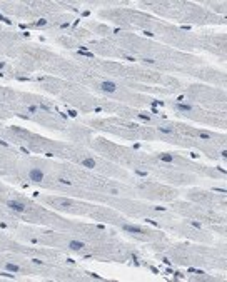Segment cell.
Returning a JSON list of instances; mask_svg holds the SVG:
<instances>
[{
  "label": "cell",
  "instance_id": "obj_1",
  "mask_svg": "<svg viewBox=\"0 0 227 282\" xmlns=\"http://www.w3.org/2000/svg\"><path fill=\"white\" fill-rule=\"evenodd\" d=\"M117 83L112 82V80H104V82L100 83V90L102 92H105V94H114V92H117Z\"/></svg>",
  "mask_w": 227,
  "mask_h": 282
},
{
  "label": "cell",
  "instance_id": "obj_2",
  "mask_svg": "<svg viewBox=\"0 0 227 282\" xmlns=\"http://www.w3.org/2000/svg\"><path fill=\"white\" fill-rule=\"evenodd\" d=\"M7 207L12 209V210H15V212H25L27 210V206H25L23 202H20V200H7Z\"/></svg>",
  "mask_w": 227,
  "mask_h": 282
},
{
  "label": "cell",
  "instance_id": "obj_3",
  "mask_svg": "<svg viewBox=\"0 0 227 282\" xmlns=\"http://www.w3.org/2000/svg\"><path fill=\"white\" fill-rule=\"evenodd\" d=\"M29 179L32 182H42L44 180V172L40 169H30L29 170Z\"/></svg>",
  "mask_w": 227,
  "mask_h": 282
},
{
  "label": "cell",
  "instance_id": "obj_4",
  "mask_svg": "<svg viewBox=\"0 0 227 282\" xmlns=\"http://www.w3.org/2000/svg\"><path fill=\"white\" fill-rule=\"evenodd\" d=\"M67 247H69L70 250H74V252H79V250H82V249H85V244L82 241H70L69 244H67Z\"/></svg>",
  "mask_w": 227,
  "mask_h": 282
},
{
  "label": "cell",
  "instance_id": "obj_5",
  "mask_svg": "<svg viewBox=\"0 0 227 282\" xmlns=\"http://www.w3.org/2000/svg\"><path fill=\"white\" fill-rule=\"evenodd\" d=\"M122 229L125 230V232H130V234H144V229L142 227H139V225H130V224H124Z\"/></svg>",
  "mask_w": 227,
  "mask_h": 282
},
{
  "label": "cell",
  "instance_id": "obj_6",
  "mask_svg": "<svg viewBox=\"0 0 227 282\" xmlns=\"http://www.w3.org/2000/svg\"><path fill=\"white\" fill-rule=\"evenodd\" d=\"M80 165L87 167V169H95V167H97V162H95V159H92V157H87V159L80 160Z\"/></svg>",
  "mask_w": 227,
  "mask_h": 282
},
{
  "label": "cell",
  "instance_id": "obj_7",
  "mask_svg": "<svg viewBox=\"0 0 227 282\" xmlns=\"http://www.w3.org/2000/svg\"><path fill=\"white\" fill-rule=\"evenodd\" d=\"M174 109H175V110H181V112H190L194 107L190 105V104H181V102H179V104H175V105H174Z\"/></svg>",
  "mask_w": 227,
  "mask_h": 282
},
{
  "label": "cell",
  "instance_id": "obj_8",
  "mask_svg": "<svg viewBox=\"0 0 227 282\" xmlns=\"http://www.w3.org/2000/svg\"><path fill=\"white\" fill-rule=\"evenodd\" d=\"M5 270H10V272H13V274H17V272H20V265L12 264V262H7V264H5Z\"/></svg>",
  "mask_w": 227,
  "mask_h": 282
},
{
  "label": "cell",
  "instance_id": "obj_9",
  "mask_svg": "<svg viewBox=\"0 0 227 282\" xmlns=\"http://www.w3.org/2000/svg\"><path fill=\"white\" fill-rule=\"evenodd\" d=\"M159 160L170 164V162H174V155H170V154H160V155H159Z\"/></svg>",
  "mask_w": 227,
  "mask_h": 282
},
{
  "label": "cell",
  "instance_id": "obj_10",
  "mask_svg": "<svg viewBox=\"0 0 227 282\" xmlns=\"http://www.w3.org/2000/svg\"><path fill=\"white\" fill-rule=\"evenodd\" d=\"M197 137L204 139V140H210V139H212V135H210L209 132H204V130H199V132H197Z\"/></svg>",
  "mask_w": 227,
  "mask_h": 282
},
{
  "label": "cell",
  "instance_id": "obj_11",
  "mask_svg": "<svg viewBox=\"0 0 227 282\" xmlns=\"http://www.w3.org/2000/svg\"><path fill=\"white\" fill-rule=\"evenodd\" d=\"M0 276L5 277V279H15V274L10 272V270H4V272H0Z\"/></svg>",
  "mask_w": 227,
  "mask_h": 282
},
{
  "label": "cell",
  "instance_id": "obj_12",
  "mask_svg": "<svg viewBox=\"0 0 227 282\" xmlns=\"http://www.w3.org/2000/svg\"><path fill=\"white\" fill-rule=\"evenodd\" d=\"M12 132H15V134L22 135V137H27V135H29V132H27V130H22V129H18V127H13V129H12Z\"/></svg>",
  "mask_w": 227,
  "mask_h": 282
},
{
  "label": "cell",
  "instance_id": "obj_13",
  "mask_svg": "<svg viewBox=\"0 0 227 282\" xmlns=\"http://www.w3.org/2000/svg\"><path fill=\"white\" fill-rule=\"evenodd\" d=\"M159 132H162V134H174V129H170V127H164V125H160V127H159Z\"/></svg>",
  "mask_w": 227,
  "mask_h": 282
},
{
  "label": "cell",
  "instance_id": "obj_14",
  "mask_svg": "<svg viewBox=\"0 0 227 282\" xmlns=\"http://www.w3.org/2000/svg\"><path fill=\"white\" fill-rule=\"evenodd\" d=\"M58 206H62V207H65V209H67V207L72 206V202H70V200H64V199H62V200H58Z\"/></svg>",
  "mask_w": 227,
  "mask_h": 282
},
{
  "label": "cell",
  "instance_id": "obj_15",
  "mask_svg": "<svg viewBox=\"0 0 227 282\" xmlns=\"http://www.w3.org/2000/svg\"><path fill=\"white\" fill-rule=\"evenodd\" d=\"M58 184H62V185H72V182H70L69 179H64V177H58Z\"/></svg>",
  "mask_w": 227,
  "mask_h": 282
},
{
  "label": "cell",
  "instance_id": "obj_16",
  "mask_svg": "<svg viewBox=\"0 0 227 282\" xmlns=\"http://www.w3.org/2000/svg\"><path fill=\"white\" fill-rule=\"evenodd\" d=\"M144 64H150V65H154V64H155V60H154V59H147V57H145V59H144Z\"/></svg>",
  "mask_w": 227,
  "mask_h": 282
},
{
  "label": "cell",
  "instance_id": "obj_17",
  "mask_svg": "<svg viewBox=\"0 0 227 282\" xmlns=\"http://www.w3.org/2000/svg\"><path fill=\"white\" fill-rule=\"evenodd\" d=\"M27 110H29V112H34V114H35V112H37V107H35V105H30Z\"/></svg>",
  "mask_w": 227,
  "mask_h": 282
},
{
  "label": "cell",
  "instance_id": "obj_18",
  "mask_svg": "<svg viewBox=\"0 0 227 282\" xmlns=\"http://www.w3.org/2000/svg\"><path fill=\"white\" fill-rule=\"evenodd\" d=\"M190 225H194V227H197V229H200V224H199V222H195V220H192V222H190Z\"/></svg>",
  "mask_w": 227,
  "mask_h": 282
},
{
  "label": "cell",
  "instance_id": "obj_19",
  "mask_svg": "<svg viewBox=\"0 0 227 282\" xmlns=\"http://www.w3.org/2000/svg\"><path fill=\"white\" fill-rule=\"evenodd\" d=\"M110 192H112V194H114V195H119V190H117V189H112Z\"/></svg>",
  "mask_w": 227,
  "mask_h": 282
},
{
  "label": "cell",
  "instance_id": "obj_20",
  "mask_svg": "<svg viewBox=\"0 0 227 282\" xmlns=\"http://www.w3.org/2000/svg\"><path fill=\"white\" fill-rule=\"evenodd\" d=\"M221 155H222V159H226V157H227V152H226V150H222Z\"/></svg>",
  "mask_w": 227,
  "mask_h": 282
},
{
  "label": "cell",
  "instance_id": "obj_21",
  "mask_svg": "<svg viewBox=\"0 0 227 282\" xmlns=\"http://www.w3.org/2000/svg\"><path fill=\"white\" fill-rule=\"evenodd\" d=\"M4 67H5V64H4V62H0V69H4Z\"/></svg>",
  "mask_w": 227,
  "mask_h": 282
}]
</instances>
